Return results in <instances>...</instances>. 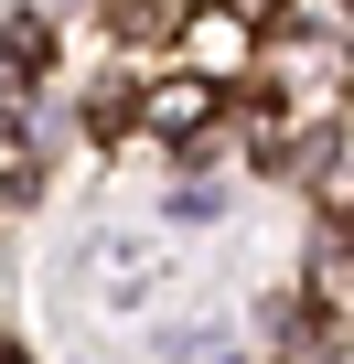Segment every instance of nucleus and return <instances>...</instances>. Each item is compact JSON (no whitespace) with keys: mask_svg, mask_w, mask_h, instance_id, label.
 <instances>
[{"mask_svg":"<svg viewBox=\"0 0 354 364\" xmlns=\"http://www.w3.org/2000/svg\"><path fill=\"white\" fill-rule=\"evenodd\" d=\"M204 118H215V86H204V75L150 86V129H172V139H183V129H204Z\"/></svg>","mask_w":354,"mask_h":364,"instance_id":"1","label":"nucleus"},{"mask_svg":"<svg viewBox=\"0 0 354 364\" xmlns=\"http://www.w3.org/2000/svg\"><path fill=\"white\" fill-rule=\"evenodd\" d=\"M43 54H54V43H43V22H11V54H0V75H43Z\"/></svg>","mask_w":354,"mask_h":364,"instance_id":"2","label":"nucleus"},{"mask_svg":"<svg viewBox=\"0 0 354 364\" xmlns=\"http://www.w3.org/2000/svg\"><path fill=\"white\" fill-rule=\"evenodd\" d=\"M0 364H22V353H0Z\"/></svg>","mask_w":354,"mask_h":364,"instance_id":"3","label":"nucleus"}]
</instances>
